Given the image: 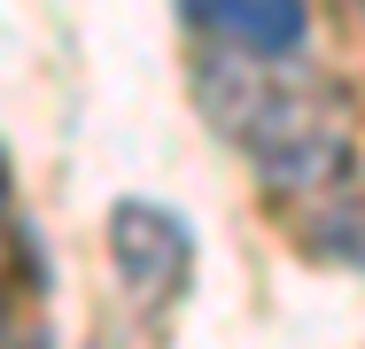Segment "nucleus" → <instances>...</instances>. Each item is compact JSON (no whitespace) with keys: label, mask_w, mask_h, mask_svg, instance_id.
<instances>
[{"label":"nucleus","mask_w":365,"mask_h":349,"mask_svg":"<svg viewBox=\"0 0 365 349\" xmlns=\"http://www.w3.org/2000/svg\"><path fill=\"white\" fill-rule=\"evenodd\" d=\"M195 101L218 140L257 171L272 202H311L358 163V101L342 78L311 70L303 55H241L218 47L195 70Z\"/></svg>","instance_id":"nucleus-1"},{"label":"nucleus","mask_w":365,"mask_h":349,"mask_svg":"<svg viewBox=\"0 0 365 349\" xmlns=\"http://www.w3.org/2000/svg\"><path fill=\"white\" fill-rule=\"evenodd\" d=\"M109 264H117V287L133 311L171 318L187 279H195V233L163 202H117L109 209Z\"/></svg>","instance_id":"nucleus-2"},{"label":"nucleus","mask_w":365,"mask_h":349,"mask_svg":"<svg viewBox=\"0 0 365 349\" xmlns=\"http://www.w3.org/2000/svg\"><path fill=\"white\" fill-rule=\"evenodd\" d=\"M179 16L241 55H303L311 39V0H179Z\"/></svg>","instance_id":"nucleus-3"},{"label":"nucleus","mask_w":365,"mask_h":349,"mask_svg":"<svg viewBox=\"0 0 365 349\" xmlns=\"http://www.w3.org/2000/svg\"><path fill=\"white\" fill-rule=\"evenodd\" d=\"M288 225L295 241L319 256V264H350L365 272V179H334L327 194H311V202H288Z\"/></svg>","instance_id":"nucleus-4"},{"label":"nucleus","mask_w":365,"mask_h":349,"mask_svg":"<svg viewBox=\"0 0 365 349\" xmlns=\"http://www.w3.org/2000/svg\"><path fill=\"white\" fill-rule=\"evenodd\" d=\"M8 217H16V179H8V147H0V233H8Z\"/></svg>","instance_id":"nucleus-5"},{"label":"nucleus","mask_w":365,"mask_h":349,"mask_svg":"<svg viewBox=\"0 0 365 349\" xmlns=\"http://www.w3.org/2000/svg\"><path fill=\"white\" fill-rule=\"evenodd\" d=\"M0 326H8V287H0Z\"/></svg>","instance_id":"nucleus-6"},{"label":"nucleus","mask_w":365,"mask_h":349,"mask_svg":"<svg viewBox=\"0 0 365 349\" xmlns=\"http://www.w3.org/2000/svg\"><path fill=\"white\" fill-rule=\"evenodd\" d=\"M342 8H350V16H365V0H342Z\"/></svg>","instance_id":"nucleus-7"}]
</instances>
